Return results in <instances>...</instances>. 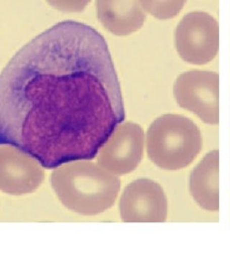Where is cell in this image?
<instances>
[{"label": "cell", "mask_w": 230, "mask_h": 258, "mask_svg": "<svg viewBox=\"0 0 230 258\" xmlns=\"http://www.w3.org/2000/svg\"><path fill=\"white\" fill-rule=\"evenodd\" d=\"M125 115L106 41L79 22L41 32L0 74V145L45 169L93 160Z\"/></svg>", "instance_id": "cell-1"}, {"label": "cell", "mask_w": 230, "mask_h": 258, "mask_svg": "<svg viewBox=\"0 0 230 258\" xmlns=\"http://www.w3.org/2000/svg\"><path fill=\"white\" fill-rule=\"evenodd\" d=\"M51 183L63 206L74 213L94 216L114 205L121 189L119 177L88 161L58 167Z\"/></svg>", "instance_id": "cell-2"}, {"label": "cell", "mask_w": 230, "mask_h": 258, "mask_svg": "<svg viewBox=\"0 0 230 258\" xmlns=\"http://www.w3.org/2000/svg\"><path fill=\"white\" fill-rule=\"evenodd\" d=\"M202 147L200 129L181 115L166 114L150 125L147 150L150 160L166 170L183 169L191 164Z\"/></svg>", "instance_id": "cell-3"}, {"label": "cell", "mask_w": 230, "mask_h": 258, "mask_svg": "<svg viewBox=\"0 0 230 258\" xmlns=\"http://www.w3.org/2000/svg\"><path fill=\"white\" fill-rule=\"evenodd\" d=\"M219 32L217 20L204 12L187 14L174 32L179 56L195 64L209 63L218 54Z\"/></svg>", "instance_id": "cell-4"}, {"label": "cell", "mask_w": 230, "mask_h": 258, "mask_svg": "<svg viewBox=\"0 0 230 258\" xmlns=\"http://www.w3.org/2000/svg\"><path fill=\"white\" fill-rule=\"evenodd\" d=\"M178 105L210 125L218 123V75L193 70L183 73L174 83Z\"/></svg>", "instance_id": "cell-5"}, {"label": "cell", "mask_w": 230, "mask_h": 258, "mask_svg": "<svg viewBox=\"0 0 230 258\" xmlns=\"http://www.w3.org/2000/svg\"><path fill=\"white\" fill-rule=\"evenodd\" d=\"M145 136L135 123L117 125L97 154L98 165L115 176L129 174L142 161Z\"/></svg>", "instance_id": "cell-6"}, {"label": "cell", "mask_w": 230, "mask_h": 258, "mask_svg": "<svg viewBox=\"0 0 230 258\" xmlns=\"http://www.w3.org/2000/svg\"><path fill=\"white\" fill-rule=\"evenodd\" d=\"M119 208L123 222H164L168 205L161 185L149 178H139L126 186Z\"/></svg>", "instance_id": "cell-7"}, {"label": "cell", "mask_w": 230, "mask_h": 258, "mask_svg": "<svg viewBox=\"0 0 230 258\" xmlns=\"http://www.w3.org/2000/svg\"><path fill=\"white\" fill-rule=\"evenodd\" d=\"M44 171L40 163L14 146L0 145V191L21 196L41 185Z\"/></svg>", "instance_id": "cell-8"}, {"label": "cell", "mask_w": 230, "mask_h": 258, "mask_svg": "<svg viewBox=\"0 0 230 258\" xmlns=\"http://www.w3.org/2000/svg\"><path fill=\"white\" fill-rule=\"evenodd\" d=\"M97 17L108 32L126 36L142 28L146 13L137 0L97 1Z\"/></svg>", "instance_id": "cell-9"}, {"label": "cell", "mask_w": 230, "mask_h": 258, "mask_svg": "<svg viewBox=\"0 0 230 258\" xmlns=\"http://www.w3.org/2000/svg\"><path fill=\"white\" fill-rule=\"evenodd\" d=\"M190 192L202 209L217 212L218 205V151L208 153L190 175Z\"/></svg>", "instance_id": "cell-10"}, {"label": "cell", "mask_w": 230, "mask_h": 258, "mask_svg": "<svg viewBox=\"0 0 230 258\" xmlns=\"http://www.w3.org/2000/svg\"><path fill=\"white\" fill-rule=\"evenodd\" d=\"M142 8L158 19H170L182 10L186 1H140Z\"/></svg>", "instance_id": "cell-11"}]
</instances>
